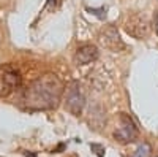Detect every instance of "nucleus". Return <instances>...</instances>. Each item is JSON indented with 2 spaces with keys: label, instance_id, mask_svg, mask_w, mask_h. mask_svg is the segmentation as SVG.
<instances>
[{
  "label": "nucleus",
  "instance_id": "nucleus-9",
  "mask_svg": "<svg viewBox=\"0 0 158 157\" xmlns=\"http://www.w3.org/2000/svg\"><path fill=\"white\" fill-rule=\"evenodd\" d=\"M90 148L94 149V151H97V155L98 157H103V152H104V148L103 146H100V145H90Z\"/></svg>",
  "mask_w": 158,
  "mask_h": 157
},
{
  "label": "nucleus",
  "instance_id": "nucleus-8",
  "mask_svg": "<svg viewBox=\"0 0 158 157\" xmlns=\"http://www.w3.org/2000/svg\"><path fill=\"white\" fill-rule=\"evenodd\" d=\"M150 152H152V146L149 143H142V145L138 146V149L133 152L131 157H150Z\"/></svg>",
  "mask_w": 158,
  "mask_h": 157
},
{
  "label": "nucleus",
  "instance_id": "nucleus-2",
  "mask_svg": "<svg viewBox=\"0 0 158 157\" xmlns=\"http://www.w3.org/2000/svg\"><path fill=\"white\" fill-rule=\"evenodd\" d=\"M22 76L13 65H2L0 67V97L10 95L15 89L21 86Z\"/></svg>",
  "mask_w": 158,
  "mask_h": 157
},
{
  "label": "nucleus",
  "instance_id": "nucleus-7",
  "mask_svg": "<svg viewBox=\"0 0 158 157\" xmlns=\"http://www.w3.org/2000/svg\"><path fill=\"white\" fill-rule=\"evenodd\" d=\"M147 22L144 21L142 18L139 16H135V18H131L128 22H127V32L130 35H133L135 38H142V37H146L147 35Z\"/></svg>",
  "mask_w": 158,
  "mask_h": 157
},
{
  "label": "nucleus",
  "instance_id": "nucleus-4",
  "mask_svg": "<svg viewBox=\"0 0 158 157\" xmlns=\"http://www.w3.org/2000/svg\"><path fill=\"white\" fill-rule=\"evenodd\" d=\"M84 105H85V97H84L81 84L77 81L70 83L68 92H67V110L73 116H79L84 110Z\"/></svg>",
  "mask_w": 158,
  "mask_h": 157
},
{
  "label": "nucleus",
  "instance_id": "nucleus-11",
  "mask_svg": "<svg viewBox=\"0 0 158 157\" xmlns=\"http://www.w3.org/2000/svg\"><path fill=\"white\" fill-rule=\"evenodd\" d=\"M25 157H36L35 152H25Z\"/></svg>",
  "mask_w": 158,
  "mask_h": 157
},
{
  "label": "nucleus",
  "instance_id": "nucleus-1",
  "mask_svg": "<svg viewBox=\"0 0 158 157\" xmlns=\"http://www.w3.org/2000/svg\"><path fill=\"white\" fill-rule=\"evenodd\" d=\"M63 90L65 86L60 78L54 73H46L29 83L24 89L22 105L29 111L52 110L59 105Z\"/></svg>",
  "mask_w": 158,
  "mask_h": 157
},
{
  "label": "nucleus",
  "instance_id": "nucleus-6",
  "mask_svg": "<svg viewBox=\"0 0 158 157\" xmlns=\"http://www.w3.org/2000/svg\"><path fill=\"white\" fill-rule=\"evenodd\" d=\"M101 41H103L104 46L109 48L111 51H120L123 48V41H122L120 35H118V30L114 27V25H109V27H106L103 30Z\"/></svg>",
  "mask_w": 158,
  "mask_h": 157
},
{
  "label": "nucleus",
  "instance_id": "nucleus-10",
  "mask_svg": "<svg viewBox=\"0 0 158 157\" xmlns=\"http://www.w3.org/2000/svg\"><path fill=\"white\" fill-rule=\"evenodd\" d=\"M153 27H155V33L158 35V13H156V16H155V21H153Z\"/></svg>",
  "mask_w": 158,
  "mask_h": 157
},
{
  "label": "nucleus",
  "instance_id": "nucleus-3",
  "mask_svg": "<svg viewBox=\"0 0 158 157\" xmlns=\"http://www.w3.org/2000/svg\"><path fill=\"white\" fill-rule=\"evenodd\" d=\"M118 121H120V127L114 132L115 140L120 141V143H131V141H135L138 138V135H139V130H138L136 122L131 119L127 113H120V114H118Z\"/></svg>",
  "mask_w": 158,
  "mask_h": 157
},
{
  "label": "nucleus",
  "instance_id": "nucleus-5",
  "mask_svg": "<svg viewBox=\"0 0 158 157\" xmlns=\"http://www.w3.org/2000/svg\"><path fill=\"white\" fill-rule=\"evenodd\" d=\"M98 59V48L94 45H82L79 46L73 56L76 65H87Z\"/></svg>",
  "mask_w": 158,
  "mask_h": 157
}]
</instances>
